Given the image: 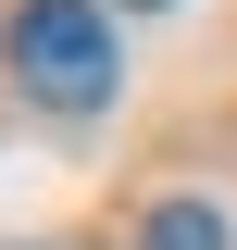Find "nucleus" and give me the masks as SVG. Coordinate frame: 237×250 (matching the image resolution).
Instances as JSON below:
<instances>
[{"instance_id": "nucleus-1", "label": "nucleus", "mask_w": 237, "mask_h": 250, "mask_svg": "<svg viewBox=\"0 0 237 250\" xmlns=\"http://www.w3.org/2000/svg\"><path fill=\"white\" fill-rule=\"evenodd\" d=\"M0 50H13V88H25L38 113H100V100L125 88V62H113V13H100V0H25Z\"/></svg>"}, {"instance_id": "nucleus-2", "label": "nucleus", "mask_w": 237, "mask_h": 250, "mask_svg": "<svg viewBox=\"0 0 237 250\" xmlns=\"http://www.w3.org/2000/svg\"><path fill=\"white\" fill-rule=\"evenodd\" d=\"M150 250H225V213L212 200H162L150 213Z\"/></svg>"}, {"instance_id": "nucleus-3", "label": "nucleus", "mask_w": 237, "mask_h": 250, "mask_svg": "<svg viewBox=\"0 0 237 250\" xmlns=\"http://www.w3.org/2000/svg\"><path fill=\"white\" fill-rule=\"evenodd\" d=\"M138 13H162V0H138Z\"/></svg>"}]
</instances>
